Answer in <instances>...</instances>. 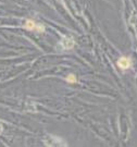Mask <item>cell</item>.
<instances>
[{
	"label": "cell",
	"instance_id": "1",
	"mask_svg": "<svg viewBox=\"0 0 137 147\" xmlns=\"http://www.w3.org/2000/svg\"><path fill=\"white\" fill-rule=\"evenodd\" d=\"M24 27L28 30V31H37L39 32V33H42V32L45 31V27L42 26V25H38L35 23V21H33V20H26L25 21V24H24Z\"/></svg>",
	"mask_w": 137,
	"mask_h": 147
},
{
	"label": "cell",
	"instance_id": "2",
	"mask_svg": "<svg viewBox=\"0 0 137 147\" xmlns=\"http://www.w3.org/2000/svg\"><path fill=\"white\" fill-rule=\"evenodd\" d=\"M116 64L121 70H127V69H130L132 67V60L128 57H121L118 60Z\"/></svg>",
	"mask_w": 137,
	"mask_h": 147
},
{
	"label": "cell",
	"instance_id": "3",
	"mask_svg": "<svg viewBox=\"0 0 137 147\" xmlns=\"http://www.w3.org/2000/svg\"><path fill=\"white\" fill-rule=\"evenodd\" d=\"M62 46H63L64 49H72L74 46V40L72 38H70V37H64L63 39H62Z\"/></svg>",
	"mask_w": 137,
	"mask_h": 147
},
{
	"label": "cell",
	"instance_id": "4",
	"mask_svg": "<svg viewBox=\"0 0 137 147\" xmlns=\"http://www.w3.org/2000/svg\"><path fill=\"white\" fill-rule=\"evenodd\" d=\"M66 81H68V83H71V84H75L76 83V78H75L74 74H68V76H66Z\"/></svg>",
	"mask_w": 137,
	"mask_h": 147
},
{
	"label": "cell",
	"instance_id": "5",
	"mask_svg": "<svg viewBox=\"0 0 137 147\" xmlns=\"http://www.w3.org/2000/svg\"><path fill=\"white\" fill-rule=\"evenodd\" d=\"M1 132H2V125L0 124V134H1Z\"/></svg>",
	"mask_w": 137,
	"mask_h": 147
}]
</instances>
